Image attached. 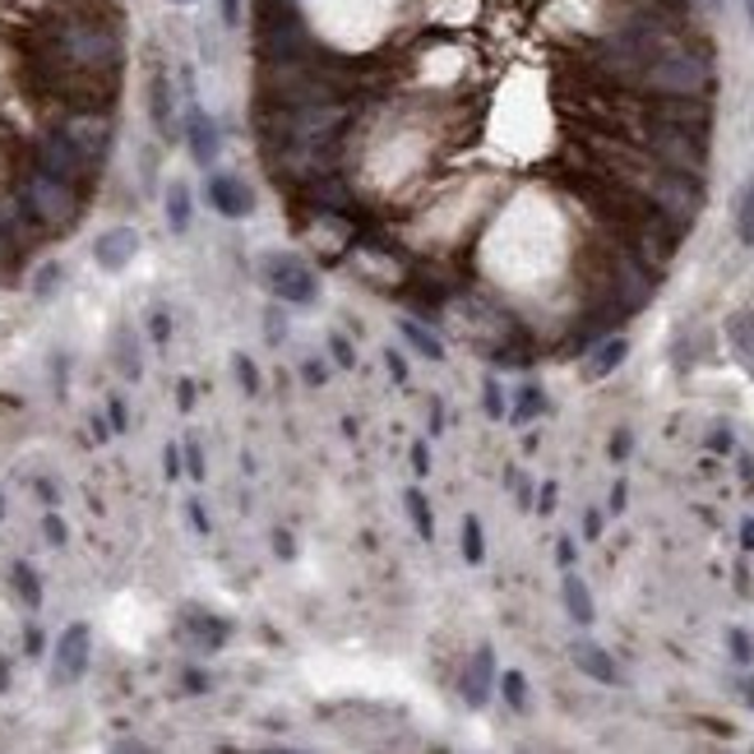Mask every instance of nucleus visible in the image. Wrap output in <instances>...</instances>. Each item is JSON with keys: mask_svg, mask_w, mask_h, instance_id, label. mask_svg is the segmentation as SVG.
<instances>
[{"mask_svg": "<svg viewBox=\"0 0 754 754\" xmlns=\"http://www.w3.org/2000/svg\"><path fill=\"white\" fill-rule=\"evenodd\" d=\"M19 204L29 209L42 227H70L74 214H80V195H74V180H61L51 172H29L19 186Z\"/></svg>", "mask_w": 754, "mask_h": 754, "instance_id": "obj_1", "label": "nucleus"}, {"mask_svg": "<svg viewBox=\"0 0 754 754\" xmlns=\"http://www.w3.org/2000/svg\"><path fill=\"white\" fill-rule=\"evenodd\" d=\"M704 130H690V125H675V121H653L648 125V148L662 158V167H671V172H685V176H699L709 167V158H704Z\"/></svg>", "mask_w": 754, "mask_h": 754, "instance_id": "obj_2", "label": "nucleus"}, {"mask_svg": "<svg viewBox=\"0 0 754 754\" xmlns=\"http://www.w3.org/2000/svg\"><path fill=\"white\" fill-rule=\"evenodd\" d=\"M648 84L671 93V97H699L709 89V61L690 56V51H653V61L643 65Z\"/></svg>", "mask_w": 754, "mask_h": 754, "instance_id": "obj_3", "label": "nucleus"}, {"mask_svg": "<svg viewBox=\"0 0 754 754\" xmlns=\"http://www.w3.org/2000/svg\"><path fill=\"white\" fill-rule=\"evenodd\" d=\"M61 56L80 70H112L121 56V42L107 23H65L61 29Z\"/></svg>", "mask_w": 754, "mask_h": 754, "instance_id": "obj_4", "label": "nucleus"}, {"mask_svg": "<svg viewBox=\"0 0 754 754\" xmlns=\"http://www.w3.org/2000/svg\"><path fill=\"white\" fill-rule=\"evenodd\" d=\"M265 278H269L273 297H282L288 306H310L320 297L316 273H310V265H306V259H297V255H269L265 259Z\"/></svg>", "mask_w": 754, "mask_h": 754, "instance_id": "obj_5", "label": "nucleus"}, {"mask_svg": "<svg viewBox=\"0 0 754 754\" xmlns=\"http://www.w3.org/2000/svg\"><path fill=\"white\" fill-rule=\"evenodd\" d=\"M89 648H93V634H89L84 620L65 626L61 639H56V658H51V681H56V685L84 681V671H89Z\"/></svg>", "mask_w": 754, "mask_h": 754, "instance_id": "obj_6", "label": "nucleus"}, {"mask_svg": "<svg viewBox=\"0 0 754 754\" xmlns=\"http://www.w3.org/2000/svg\"><path fill=\"white\" fill-rule=\"evenodd\" d=\"M61 135L74 144V153L89 163V167H97L102 158H107V148H112V125L102 121V116H74V121H65L61 125Z\"/></svg>", "mask_w": 754, "mask_h": 754, "instance_id": "obj_7", "label": "nucleus"}, {"mask_svg": "<svg viewBox=\"0 0 754 754\" xmlns=\"http://www.w3.org/2000/svg\"><path fill=\"white\" fill-rule=\"evenodd\" d=\"M140 255V231L135 227H107L102 237L93 241V265L102 273H121L130 269V259Z\"/></svg>", "mask_w": 754, "mask_h": 754, "instance_id": "obj_8", "label": "nucleus"}, {"mask_svg": "<svg viewBox=\"0 0 754 754\" xmlns=\"http://www.w3.org/2000/svg\"><path fill=\"white\" fill-rule=\"evenodd\" d=\"M490 685H496V653H490V643H482L473 662H467L463 681H458V694L467 709H486L490 704Z\"/></svg>", "mask_w": 754, "mask_h": 754, "instance_id": "obj_9", "label": "nucleus"}, {"mask_svg": "<svg viewBox=\"0 0 754 754\" xmlns=\"http://www.w3.org/2000/svg\"><path fill=\"white\" fill-rule=\"evenodd\" d=\"M38 167L42 172H51V176H61V180H80L84 172H89V163L74 153V144L61 135V130H51V135L42 140V148H38Z\"/></svg>", "mask_w": 754, "mask_h": 754, "instance_id": "obj_10", "label": "nucleus"}, {"mask_svg": "<svg viewBox=\"0 0 754 754\" xmlns=\"http://www.w3.org/2000/svg\"><path fill=\"white\" fill-rule=\"evenodd\" d=\"M204 195H209L214 214H223V218H246L255 209V195H250V186L241 176H214Z\"/></svg>", "mask_w": 754, "mask_h": 754, "instance_id": "obj_11", "label": "nucleus"}, {"mask_svg": "<svg viewBox=\"0 0 754 754\" xmlns=\"http://www.w3.org/2000/svg\"><path fill=\"white\" fill-rule=\"evenodd\" d=\"M186 135H190V158H195L199 167H209V163L218 158V125L204 116L199 107H190V116H186Z\"/></svg>", "mask_w": 754, "mask_h": 754, "instance_id": "obj_12", "label": "nucleus"}, {"mask_svg": "<svg viewBox=\"0 0 754 754\" xmlns=\"http://www.w3.org/2000/svg\"><path fill=\"white\" fill-rule=\"evenodd\" d=\"M569 653H575V667H579L583 675H592L597 685H616V681H620V671H616V662L607 658V648H597V643L579 639L575 648H569Z\"/></svg>", "mask_w": 754, "mask_h": 754, "instance_id": "obj_13", "label": "nucleus"}, {"mask_svg": "<svg viewBox=\"0 0 754 754\" xmlns=\"http://www.w3.org/2000/svg\"><path fill=\"white\" fill-rule=\"evenodd\" d=\"M616 288H620V306L626 310H639L648 297H653V282H648V273L634 265V259H620L616 265Z\"/></svg>", "mask_w": 754, "mask_h": 754, "instance_id": "obj_14", "label": "nucleus"}, {"mask_svg": "<svg viewBox=\"0 0 754 754\" xmlns=\"http://www.w3.org/2000/svg\"><path fill=\"white\" fill-rule=\"evenodd\" d=\"M560 592H565V611H569V620H575V626H592V592H588V583H583L579 575H565Z\"/></svg>", "mask_w": 754, "mask_h": 754, "instance_id": "obj_15", "label": "nucleus"}, {"mask_svg": "<svg viewBox=\"0 0 754 754\" xmlns=\"http://www.w3.org/2000/svg\"><path fill=\"white\" fill-rule=\"evenodd\" d=\"M726 338H732L741 366L754 375V316H750V310H745V316H732V320H726Z\"/></svg>", "mask_w": 754, "mask_h": 754, "instance_id": "obj_16", "label": "nucleus"}, {"mask_svg": "<svg viewBox=\"0 0 754 754\" xmlns=\"http://www.w3.org/2000/svg\"><path fill=\"white\" fill-rule=\"evenodd\" d=\"M148 102H153V125H158V135L172 140V84H167V74H153Z\"/></svg>", "mask_w": 754, "mask_h": 754, "instance_id": "obj_17", "label": "nucleus"}, {"mask_svg": "<svg viewBox=\"0 0 754 754\" xmlns=\"http://www.w3.org/2000/svg\"><path fill=\"white\" fill-rule=\"evenodd\" d=\"M626 357H630V343H626V338H611V343H602V348L592 352V361H588V375H592V380H602V375H611V371H616Z\"/></svg>", "mask_w": 754, "mask_h": 754, "instance_id": "obj_18", "label": "nucleus"}, {"mask_svg": "<svg viewBox=\"0 0 754 754\" xmlns=\"http://www.w3.org/2000/svg\"><path fill=\"white\" fill-rule=\"evenodd\" d=\"M116 371L125 375V380H140V343H135V333H130V329H121L116 333Z\"/></svg>", "mask_w": 754, "mask_h": 754, "instance_id": "obj_19", "label": "nucleus"}, {"mask_svg": "<svg viewBox=\"0 0 754 754\" xmlns=\"http://www.w3.org/2000/svg\"><path fill=\"white\" fill-rule=\"evenodd\" d=\"M167 227L172 231L190 227V190L180 186V180H172V190H167Z\"/></svg>", "mask_w": 754, "mask_h": 754, "instance_id": "obj_20", "label": "nucleus"}, {"mask_svg": "<svg viewBox=\"0 0 754 754\" xmlns=\"http://www.w3.org/2000/svg\"><path fill=\"white\" fill-rule=\"evenodd\" d=\"M399 329H403V338H407V343H412V348H417L422 357H431V361H445V343H440V338H435V333H426V329H422L417 320H403Z\"/></svg>", "mask_w": 754, "mask_h": 754, "instance_id": "obj_21", "label": "nucleus"}, {"mask_svg": "<svg viewBox=\"0 0 754 754\" xmlns=\"http://www.w3.org/2000/svg\"><path fill=\"white\" fill-rule=\"evenodd\" d=\"M403 500H407V514H412V528H417V537H422V541H431V537H435V518H431V505H426V496H422L417 486H412Z\"/></svg>", "mask_w": 754, "mask_h": 754, "instance_id": "obj_22", "label": "nucleus"}, {"mask_svg": "<svg viewBox=\"0 0 754 754\" xmlns=\"http://www.w3.org/2000/svg\"><path fill=\"white\" fill-rule=\"evenodd\" d=\"M736 237L745 246H754V180L736 195Z\"/></svg>", "mask_w": 754, "mask_h": 754, "instance_id": "obj_23", "label": "nucleus"}, {"mask_svg": "<svg viewBox=\"0 0 754 754\" xmlns=\"http://www.w3.org/2000/svg\"><path fill=\"white\" fill-rule=\"evenodd\" d=\"M463 560H467V565H482V560H486V537H482V524H477L473 514L463 518Z\"/></svg>", "mask_w": 754, "mask_h": 754, "instance_id": "obj_24", "label": "nucleus"}, {"mask_svg": "<svg viewBox=\"0 0 754 754\" xmlns=\"http://www.w3.org/2000/svg\"><path fill=\"white\" fill-rule=\"evenodd\" d=\"M546 407V394H541V389L537 384H528V389H518V403L509 407V422H533L537 417V412Z\"/></svg>", "mask_w": 754, "mask_h": 754, "instance_id": "obj_25", "label": "nucleus"}, {"mask_svg": "<svg viewBox=\"0 0 754 754\" xmlns=\"http://www.w3.org/2000/svg\"><path fill=\"white\" fill-rule=\"evenodd\" d=\"M10 575H14V588H19V597H23V602H29V607H42V583H38V575H33V565L14 560V569H10Z\"/></svg>", "mask_w": 754, "mask_h": 754, "instance_id": "obj_26", "label": "nucleus"}, {"mask_svg": "<svg viewBox=\"0 0 754 754\" xmlns=\"http://www.w3.org/2000/svg\"><path fill=\"white\" fill-rule=\"evenodd\" d=\"M190 634L204 643V648H218L223 639H227V626L218 616H190Z\"/></svg>", "mask_w": 754, "mask_h": 754, "instance_id": "obj_27", "label": "nucleus"}, {"mask_svg": "<svg viewBox=\"0 0 754 754\" xmlns=\"http://www.w3.org/2000/svg\"><path fill=\"white\" fill-rule=\"evenodd\" d=\"M500 690H505V704H509V709H518V713L528 709V681H524V671H505V675H500Z\"/></svg>", "mask_w": 754, "mask_h": 754, "instance_id": "obj_28", "label": "nucleus"}, {"mask_svg": "<svg viewBox=\"0 0 754 754\" xmlns=\"http://www.w3.org/2000/svg\"><path fill=\"white\" fill-rule=\"evenodd\" d=\"M61 278H65V269H61V265H42V269H38V278H33V292H38V297H51V292H56V282H61Z\"/></svg>", "mask_w": 754, "mask_h": 754, "instance_id": "obj_29", "label": "nucleus"}, {"mask_svg": "<svg viewBox=\"0 0 754 754\" xmlns=\"http://www.w3.org/2000/svg\"><path fill=\"white\" fill-rule=\"evenodd\" d=\"M726 643H732V658H736L741 667H750V662H754V643H750V634H745V630H732V634H726Z\"/></svg>", "mask_w": 754, "mask_h": 754, "instance_id": "obj_30", "label": "nucleus"}, {"mask_svg": "<svg viewBox=\"0 0 754 754\" xmlns=\"http://www.w3.org/2000/svg\"><path fill=\"white\" fill-rule=\"evenodd\" d=\"M231 361H237V380H241L246 394H259V371H255V361H250V357H231Z\"/></svg>", "mask_w": 754, "mask_h": 754, "instance_id": "obj_31", "label": "nucleus"}, {"mask_svg": "<svg viewBox=\"0 0 754 754\" xmlns=\"http://www.w3.org/2000/svg\"><path fill=\"white\" fill-rule=\"evenodd\" d=\"M329 348H333V357H338V366H343V371H352V366H357V352H352V343H348L343 333H333V338H329Z\"/></svg>", "mask_w": 754, "mask_h": 754, "instance_id": "obj_32", "label": "nucleus"}, {"mask_svg": "<svg viewBox=\"0 0 754 754\" xmlns=\"http://www.w3.org/2000/svg\"><path fill=\"white\" fill-rule=\"evenodd\" d=\"M42 533H47L51 546H65V537H70L65 524H61V514H47V518H42Z\"/></svg>", "mask_w": 754, "mask_h": 754, "instance_id": "obj_33", "label": "nucleus"}, {"mask_svg": "<svg viewBox=\"0 0 754 754\" xmlns=\"http://www.w3.org/2000/svg\"><path fill=\"white\" fill-rule=\"evenodd\" d=\"M180 458H186V477H195V482L209 477V473H204V454H199V445H186V454H180Z\"/></svg>", "mask_w": 754, "mask_h": 754, "instance_id": "obj_34", "label": "nucleus"}, {"mask_svg": "<svg viewBox=\"0 0 754 754\" xmlns=\"http://www.w3.org/2000/svg\"><path fill=\"white\" fill-rule=\"evenodd\" d=\"M486 412H490V417H505V399H500L496 380H486Z\"/></svg>", "mask_w": 754, "mask_h": 754, "instance_id": "obj_35", "label": "nucleus"}, {"mask_svg": "<svg viewBox=\"0 0 754 754\" xmlns=\"http://www.w3.org/2000/svg\"><path fill=\"white\" fill-rule=\"evenodd\" d=\"M630 450H634L630 431H616V440H611V458H616V463H620V458H630Z\"/></svg>", "mask_w": 754, "mask_h": 754, "instance_id": "obj_36", "label": "nucleus"}, {"mask_svg": "<svg viewBox=\"0 0 754 754\" xmlns=\"http://www.w3.org/2000/svg\"><path fill=\"white\" fill-rule=\"evenodd\" d=\"M537 514H556V482H546L537 490Z\"/></svg>", "mask_w": 754, "mask_h": 754, "instance_id": "obj_37", "label": "nucleus"}, {"mask_svg": "<svg viewBox=\"0 0 754 754\" xmlns=\"http://www.w3.org/2000/svg\"><path fill=\"white\" fill-rule=\"evenodd\" d=\"M273 551H278V560H292L297 556V546H292V533H273Z\"/></svg>", "mask_w": 754, "mask_h": 754, "instance_id": "obj_38", "label": "nucleus"}, {"mask_svg": "<svg viewBox=\"0 0 754 754\" xmlns=\"http://www.w3.org/2000/svg\"><path fill=\"white\" fill-rule=\"evenodd\" d=\"M163 467H167V477H180V473H186V458H180V450H176V445H167Z\"/></svg>", "mask_w": 754, "mask_h": 754, "instance_id": "obj_39", "label": "nucleus"}, {"mask_svg": "<svg viewBox=\"0 0 754 754\" xmlns=\"http://www.w3.org/2000/svg\"><path fill=\"white\" fill-rule=\"evenodd\" d=\"M186 509H190V524H195V533H209V514H204V505H199V500H190Z\"/></svg>", "mask_w": 754, "mask_h": 754, "instance_id": "obj_40", "label": "nucleus"}, {"mask_svg": "<svg viewBox=\"0 0 754 754\" xmlns=\"http://www.w3.org/2000/svg\"><path fill=\"white\" fill-rule=\"evenodd\" d=\"M412 467H417V477L431 473V454H426V445H412Z\"/></svg>", "mask_w": 754, "mask_h": 754, "instance_id": "obj_41", "label": "nucleus"}, {"mask_svg": "<svg viewBox=\"0 0 754 754\" xmlns=\"http://www.w3.org/2000/svg\"><path fill=\"white\" fill-rule=\"evenodd\" d=\"M107 422H112V431H125V403L121 399L107 403Z\"/></svg>", "mask_w": 754, "mask_h": 754, "instance_id": "obj_42", "label": "nucleus"}, {"mask_svg": "<svg viewBox=\"0 0 754 754\" xmlns=\"http://www.w3.org/2000/svg\"><path fill=\"white\" fill-rule=\"evenodd\" d=\"M148 333L158 338V343H167V333H172V320H167V316H153V320H148Z\"/></svg>", "mask_w": 754, "mask_h": 754, "instance_id": "obj_43", "label": "nucleus"}, {"mask_svg": "<svg viewBox=\"0 0 754 754\" xmlns=\"http://www.w3.org/2000/svg\"><path fill=\"white\" fill-rule=\"evenodd\" d=\"M384 366H389V375H394V380H407V366H403L399 352H384Z\"/></svg>", "mask_w": 754, "mask_h": 754, "instance_id": "obj_44", "label": "nucleus"}, {"mask_svg": "<svg viewBox=\"0 0 754 754\" xmlns=\"http://www.w3.org/2000/svg\"><path fill=\"white\" fill-rule=\"evenodd\" d=\"M186 690H190V694H204V690H209V675H204V671H186Z\"/></svg>", "mask_w": 754, "mask_h": 754, "instance_id": "obj_45", "label": "nucleus"}, {"mask_svg": "<svg viewBox=\"0 0 754 754\" xmlns=\"http://www.w3.org/2000/svg\"><path fill=\"white\" fill-rule=\"evenodd\" d=\"M223 19L237 29V23H241V0H223Z\"/></svg>", "mask_w": 754, "mask_h": 754, "instance_id": "obj_46", "label": "nucleus"}, {"mask_svg": "<svg viewBox=\"0 0 754 754\" xmlns=\"http://www.w3.org/2000/svg\"><path fill=\"white\" fill-rule=\"evenodd\" d=\"M611 514H626V482L611 486Z\"/></svg>", "mask_w": 754, "mask_h": 754, "instance_id": "obj_47", "label": "nucleus"}, {"mask_svg": "<svg viewBox=\"0 0 754 754\" xmlns=\"http://www.w3.org/2000/svg\"><path fill=\"white\" fill-rule=\"evenodd\" d=\"M176 394H180V407H186V412L195 407V384H190V380H180V389H176Z\"/></svg>", "mask_w": 754, "mask_h": 754, "instance_id": "obj_48", "label": "nucleus"}, {"mask_svg": "<svg viewBox=\"0 0 754 754\" xmlns=\"http://www.w3.org/2000/svg\"><path fill=\"white\" fill-rule=\"evenodd\" d=\"M38 496H42V500H47L51 509H56V500H61V490H56V486H51V482H38Z\"/></svg>", "mask_w": 754, "mask_h": 754, "instance_id": "obj_49", "label": "nucleus"}, {"mask_svg": "<svg viewBox=\"0 0 754 754\" xmlns=\"http://www.w3.org/2000/svg\"><path fill=\"white\" fill-rule=\"evenodd\" d=\"M713 450H717V454H732V431H713Z\"/></svg>", "mask_w": 754, "mask_h": 754, "instance_id": "obj_50", "label": "nucleus"}, {"mask_svg": "<svg viewBox=\"0 0 754 754\" xmlns=\"http://www.w3.org/2000/svg\"><path fill=\"white\" fill-rule=\"evenodd\" d=\"M583 533H588L592 541H597V537H602V514H588V518H583Z\"/></svg>", "mask_w": 754, "mask_h": 754, "instance_id": "obj_51", "label": "nucleus"}, {"mask_svg": "<svg viewBox=\"0 0 754 754\" xmlns=\"http://www.w3.org/2000/svg\"><path fill=\"white\" fill-rule=\"evenodd\" d=\"M741 546H745V551H754V518H745V524H741Z\"/></svg>", "mask_w": 754, "mask_h": 754, "instance_id": "obj_52", "label": "nucleus"}, {"mask_svg": "<svg viewBox=\"0 0 754 754\" xmlns=\"http://www.w3.org/2000/svg\"><path fill=\"white\" fill-rule=\"evenodd\" d=\"M556 556H560V565H575V541H569V537H565V541H560V551H556Z\"/></svg>", "mask_w": 754, "mask_h": 754, "instance_id": "obj_53", "label": "nucleus"}, {"mask_svg": "<svg viewBox=\"0 0 754 754\" xmlns=\"http://www.w3.org/2000/svg\"><path fill=\"white\" fill-rule=\"evenodd\" d=\"M10 685V662H0V690Z\"/></svg>", "mask_w": 754, "mask_h": 754, "instance_id": "obj_54", "label": "nucleus"}, {"mask_svg": "<svg viewBox=\"0 0 754 754\" xmlns=\"http://www.w3.org/2000/svg\"><path fill=\"white\" fill-rule=\"evenodd\" d=\"M745 704H750V709H754V681H750V685H745Z\"/></svg>", "mask_w": 754, "mask_h": 754, "instance_id": "obj_55", "label": "nucleus"}, {"mask_svg": "<svg viewBox=\"0 0 754 754\" xmlns=\"http://www.w3.org/2000/svg\"><path fill=\"white\" fill-rule=\"evenodd\" d=\"M745 14H750V23H754V0H745Z\"/></svg>", "mask_w": 754, "mask_h": 754, "instance_id": "obj_56", "label": "nucleus"}, {"mask_svg": "<svg viewBox=\"0 0 754 754\" xmlns=\"http://www.w3.org/2000/svg\"><path fill=\"white\" fill-rule=\"evenodd\" d=\"M709 6H713V10H717V6H722V0H709Z\"/></svg>", "mask_w": 754, "mask_h": 754, "instance_id": "obj_57", "label": "nucleus"}, {"mask_svg": "<svg viewBox=\"0 0 754 754\" xmlns=\"http://www.w3.org/2000/svg\"><path fill=\"white\" fill-rule=\"evenodd\" d=\"M176 6H190V0H176Z\"/></svg>", "mask_w": 754, "mask_h": 754, "instance_id": "obj_58", "label": "nucleus"}, {"mask_svg": "<svg viewBox=\"0 0 754 754\" xmlns=\"http://www.w3.org/2000/svg\"><path fill=\"white\" fill-rule=\"evenodd\" d=\"M0 514H6V500H0Z\"/></svg>", "mask_w": 754, "mask_h": 754, "instance_id": "obj_59", "label": "nucleus"}]
</instances>
